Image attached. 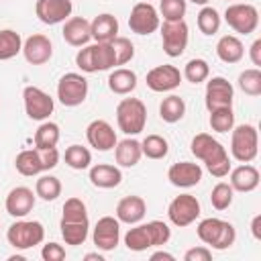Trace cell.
Returning a JSON list of instances; mask_svg holds the SVG:
<instances>
[{
	"instance_id": "6da1fadb",
	"label": "cell",
	"mask_w": 261,
	"mask_h": 261,
	"mask_svg": "<svg viewBox=\"0 0 261 261\" xmlns=\"http://www.w3.org/2000/svg\"><path fill=\"white\" fill-rule=\"evenodd\" d=\"M190 151L196 159H200L206 169L214 175V177H226L230 171V157L228 151L224 149V145L220 141H216L212 135L208 133H198L192 143H190Z\"/></svg>"
},
{
	"instance_id": "7a4b0ae2",
	"label": "cell",
	"mask_w": 261,
	"mask_h": 261,
	"mask_svg": "<svg viewBox=\"0 0 261 261\" xmlns=\"http://www.w3.org/2000/svg\"><path fill=\"white\" fill-rule=\"evenodd\" d=\"M171 239V228L163 220H151L147 224H135L124 234V245L128 251L141 253L151 247H163Z\"/></svg>"
},
{
	"instance_id": "3957f363",
	"label": "cell",
	"mask_w": 261,
	"mask_h": 261,
	"mask_svg": "<svg viewBox=\"0 0 261 261\" xmlns=\"http://www.w3.org/2000/svg\"><path fill=\"white\" fill-rule=\"evenodd\" d=\"M196 232H198V239L204 245H208V247H212L216 251H224V249L232 247L234 241H237L234 226L228 220L214 218V216L200 220L198 226H196Z\"/></svg>"
},
{
	"instance_id": "277c9868",
	"label": "cell",
	"mask_w": 261,
	"mask_h": 261,
	"mask_svg": "<svg viewBox=\"0 0 261 261\" xmlns=\"http://www.w3.org/2000/svg\"><path fill=\"white\" fill-rule=\"evenodd\" d=\"M75 65L86 73L108 71L116 65V53L112 43H94L84 45L75 55Z\"/></svg>"
},
{
	"instance_id": "5b68a950",
	"label": "cell",
	"mask_w": 261,
	"mask_h": 261,
	"mask_svg": "<svg viewBox=\"0 0 261 261\" xmlns=\"http://www.w3.org/2000/svg\"><path fill=\"white\" fill-rule=\"evenodd\" d=\"M59 163V151L57 147L53 149H24L16 155L14 159V167L20 175L24 177H33L39 173H45L49 169H53Z\"/></svg>"
},
{
	"instance_id": "8992f818",
	"label": "cell",
	"mask_w": 261,
	"mask_h": 261,
	"mask_svg": "<svg viewBox=\"0 0 261 261\" xmlns=\"http://www.w3.org/2000/svg\"><path fill=\"white\" fill-rule=\"evenodd\" d=\"M116 122L118 128L126 137H135L145 130L147 124V108L139 98H122L116 106Z\"/></svg>"
},
{
	"instance_id": "52a82bcc",
	"label": "cell",
	"mask_w": 261,
	"mask_h": 261,
	"mask_svg": "<svg viewBox=\"0 0 261 261\" xmlns=\"http://www.w3.org/2000/svg\"><path fill=\"white\" fill-rule=\"evenodd\" d=\"M230 155L239 163H251L259 151V135L253 124H239L230 128Z\"/></svg>"
},
{
	"instance_id": "ba28073f",
	"label": "cell",
	"mask_w": 261,
	"mask_h": 261,
	"mask_svg": "<svg viewBox=\"0 0 261 261\" xmlns=\"http://www.w3.org/2000/svg\"><path fill=\"white\" fill-rule=\"evenodd\" d=\"M6 239H8V245H12L18 251L33 249V247L43 243L45 228H43V224L39 220H22V218H18L16 222H12L8 226Z\"/></svg>"
},
{
	"instance_id": "9c48e42d",
	"label": "cell",
	"mask_w": 261,
	"mask_h": 261,
	"mask_svg": "<svg viewBox=\"0 0 261 261\" xmlns=\"http://www.w3.org/2000/svg\"><path fill=\"white\" fill-rule=\"evenodd\" d=\"M224 20H226V24L234 33H239V35H251L259 27V10L253 4L234 2V4H228L226 6Z\"/></svg>"
},
{
	"instance_id": "30bf717a",
	"label": "cell",
	"mask_w": 261,
	"mask_h": 261,
	"mask_svg": "<svg viewBox=\"0 0 261 261\" xmlns=\"http://www.w3.org/2000/svg\"><path fill=\"white\" fill-rule=\"evenodd\" d=\"M57 98L67 108H75L84 104L88 98V80L75 71L61 75L57 82Z\"/></svg>"
},
{
	"instance_id": "8fae6325",
	"label": "cell",
	"mask_w": 261,
	"mask_h": 261,
	"mask_svg": "<svg viewBox=\"0 0 261 261\" xmlns=\"http://www.w3.org/2000/svg\"><path fill=\"white\" fill-rule=\"evenodd\" d=\"M161 29V45L167 57H179L184 55L190 39V29L186 20H163L159 24Z\"/></svg>"
},
{
	"instance_id": "7c38bea8",
	"label": "cell",
	"mask_w": 261,
	"mask_h": 261,
	"mask_svg": "<svg viewBox=\"0 0 261 261\" xmlns=\"http://www.w3.org/2000/svg\"><path fill=\"white\" fill-rule=\"evenodd\" d=\"M202 208H200V202L196 196L192 194H179L175 196L169 206H167V216H169V222L177 228H186L190 226L192 222H196V218L200 216Z\"/></svg>"
},
{
	"instance_id": "4fadbf2b",
	"label": "cell",
	"mask_w": 261,
	"mask_h": 261,
	"mask_svg": "<svg viewBox=\"0 0 261 261\" xmlns=\"http://www.w3.org/2000/svg\"><path fill=\"white\" fill-rule=\"evenodd\" d=\"M22 102H24L27 116L31 120H41V122L47 120L53 114V108H55L53 98L37 86H27L22 90Z\"/></svg>"
},
{
	"instance_id": "5bb4252c",
	"label": "cell",
	"mask_w": 261,
	"mask_h": 261,
	"mask_svg": "<svg viewBox=\"0 0 261 261\" xmlns=\"http://www.w3.org/2000/svg\"><path fill=\"white\" fill-rule=\"evenodd\" d=\"M161 18L157 8L151 2H137L130 8V16H128V29L135 35H151L159 29Z\"/></svg>"
},
{
	"instance_id": "9a60e30c",
	"label": "cell",
	"mask_w": 261,
	"mask_h": 261,
	"mask_svg": "<svg viewBox=\"0 0 261 261\" xmlns=\"http://www.w3.org/2000/svg\"><path fill=\"white\" fill-rule=\"evenodd\" d=\"M232 98H234V88L232 84L222 77V75H214L206 82V92H204V104L210 110L216 108H226L232 106Z\"/></svg>"
},
{
	"instance_id": "2e32d148",
	"label": "cell",
	"mask_w": 261,
	"mask_h": 261,
	"mask_svg": "<svg viewBox=\"0 0 261 261\" xmlns=\"http://www.w3.org/2000/svg\"><path fill=\"white\" fill-rule=\"evenodd\" d=\"M92 241H94L96 249H100L104 253L114 251L118 247V241H120V220L114 216L98 218V222L92 230Z\"/></svg>"
},
{
	"instance_id": "e0dca14e",
	"label": "cell",
	"mask_w": 261,
	"mask_h": 261,
	"mask_svg": "<svg viewBox=\"0 0 261 261\" xmlns=\"http://www.w3.org/2000/svg\"><path fill=\"white\" fill-rule=\"evenodd\" d=\"M145 82H147V88L153 92H171L181 84V71L169 63L155 65L153 69L147 71Z\"/></svg>"
},
{
	"instance_id": "ac0fdd59",
	"label": "cell",
	"mask_w": 261,
	"mask_h": 261,
	"mask_svg": "<svg viewBox=\"0 0 261 261\" xmlns=\"http://www.w3.org/2000/svg\"><path fill=\"white\" fill-rule=\"evenodd\" d=\"M73 4L71 0H37L35 14L43 24H59L71 16Z\"/></svg>"
},
{
	"instance_id": "d6986e66",
	"label": "cell",
	"mask_w": 261,
	"mask_h": 261,
	"mask_svg": "<svg viewBox=\"0 0 261 261\" xmlns=\"http://www.w3.org/2000/svg\"><path fill=\"white\" fill-rule=\"evenodd\" d=\"M86 139H88V145L94 147L96 151H112L118 143L116 139V130L112 128L110 122L102 120V118H96L92 120L88 126H86Z\"/></svg>"
},
{
	"instance_id": "ffe728a7",
	"label": "cell",
	"mask_w": 261,
	"mask_h": 261,
	"mask_svg": "<svg viewBox=\"0 0 261 261\" xmlns=\"http://www.w3.org/2000/svg\"><path fill=\"white\" fill-rule=\"evenodd\" d=\"M22 55L31 65H45L53 57V43L47 35L35 33L22 41Z\"/></svg>"
},
{
	"instance_id": "44dd1931",
	"label": "cell",
	"mask_w": 261,
	"mask_h": 261,
	"mask_svg": "<svg viewBox=\"0 0 261 261\" xmlns=\"http://www.w3.org/2000/svg\"><path fill=\"white\" fill-rule=\"evenodd\" d=\"M35 198H37V194L31 188L16 186L8 192V196L4 200V208L12 218H24L35 208Z\"/></svg>"
},
{
	"instance_id": "7402d4cb",
	"label": "cell",
	"mask_w": 261,
	"mask_h": 261,
	"mask_svg": "<svg viewBox=\"0 0 261 261\" xmlns=\"http://www.w3.org/2000/svg\"><path fill=\"white\" fill-rule=\"evenodd\" d=\"M202 167L192 161H179L167 169V179L175 188H194L202 181Z\"/></svg>"
},
{
	"instance_id": "603a6c76",
	"label": "cell",
	"mask_w": 261,
	"mask_h": 261,
	"mask_svg": "<svg viewBox=\"0 0 261 261\" xmlns=\"http://www.w3.org/2000/svg\"><path fill=\"white\" fill-rule=\"evenodd\" d=\"M63 41L71 47H84L90 43L92 33H90V20H86L84 16H69L63 22Z\"/></svg>"
},
{
	"instance_id": "cb8c5ba5",
	"label": "cell",
	"mask_w": 261,
	"mask_h": 261,
	"mask_svg": "<svg viewBox=\"0 0 261 261\" xmlns=\"http://www.w3.org/2000/svg\"><path fill=\"white\" fill-rule=\"evenodd\" d=\"M90 184L94 188H100V190H112L116 186H120L122 181V171L116 167V165H110V163H98V165H92L90 167Z\"/></svg>"
},
{
	"instance_id": "d4e9b609",
	"label": "cell",
	"mask_w": 261,
	"mask_h": 261,
	"mask_svg": "<svg viewBox=\"0 0 261 261\" xmlns=\"http://www.w3.org/2000/svg\"><path fill=\"white\" fill-rule=\"evenodd\" d=\"M147 214V204L141 196H124L116 204V218L124 224H137L145 218Z\"/></svg>"
},
{
	"instance_id": "484cf974",
	"label": "cell",
	"mask_w": 261,
	"mask_h": 261,
	"mask_svg": "<svg viewBox=\"0 0 261 261\" xmlns=\"http://www.w3.org/2000/svg\"><path fill=\"white\" fill-rule=\"evenodd\" d=\"M228 173H230V181H228L230 188L234 192H243V194L253 192L259 186V179H261L259 177V169L255 165H251V163H243V165L230 169Z\"/></svg>"
},
{
	"instance_id": "4316f807",
	"label": "cell",
	"mask_w": 261,
	"mask_h": 261,
	"mask_svg": "<svg viewBox=\"0 0 261 261\" xmlns=\"http://www.w3.org/2000/svg\"><path fill=\"white\" fill-rule=\"evenodd\" d=\"M90 33L96 43H110L114 37H118V20L110 12H102L94 16L90 22Z\"/></svg>"
},
{
	"instance_id": "83f0119b",
	"label": "cell",
	"mask_w": 261,
	"mask_h": 261,
	"mask_svg": "<svg viewBox=\"0 0 261 261\" xmlns=\"http://www.w3.org/2000/svg\"><path fill=\"white\" fill-rule=\"evenodd\" d=\"M141 157H143L141 141H137L133 137H126V139L118 141L116 147H114V161L120 167H135L141 161Z\"/></svg>"
},
{
	"instance_id": "f1b7e54d",
	"label": "cell",
	"mask_w": 261,
	"mask_h": 261,
	"mask_svg": "<svg viewBox=\"0 0 261 261\" xmlns=\"http://www.w3.org/2000/svg\"><path fill=\"white\" fill-rule=\"evenodd\" d=\"M216 55L224 63H239L243 59V55H245V47H243V43H241L239 37L224 35L216 43Z\"/></svg>"
},
{
	"instance_id": "f546056e",
	"label": "cell",
	"mask_w": 261,
	"mask_h": 261,
	"mask_svg": "<svg viewBox=\"0 0 261 261\" xmlns=\"http://www.w3.org/2000/svg\"><path fill=\"white\" fill-rule=\"evenodd\" d=\"M108 88H110V92H114L118 96H126L137 88V73L126 67L112 69L108 75Z\"/></svg>"
},
{
	"instance_id": "4dcf8cb0",
	"label": "cell",
	"mask_w": 261,
	"mask_h": 261,
	"mask_svg": "<svg viewBox=\"0 0 261 261\" xmlns=\"http://www.w3.org/2000/svg\"><path fill=\"white\" fill-rule=\"evenodd\" d=\"M184 114H186V102H184V98L171 94V96H167V98L161 100V104H159V116H161L163 122H169V124L179 122L184 118Z\"/></svg>"
},
{
	"instance_id": "1f68e13d",
	"label": "cell",
	"mask_w": 261,
	"mask_h": 261,
	"mask_svg": "<svg viewBox=\"0 0 261 261\" xmlns=\"http://www.w3.org/2000/svg\"><path fill=\"white\" fill-rule=\"evenodd\" d=\"M22 53V37L12 29L0 31V61H8Z\"/></svg>"
},
{
	"instance_id": "d6a6232c",
	"label": "cell",
	"mask_w": 261,
	"mask_h": 261,
	"mask_svg": "<svg viewBox=\"0 0 261 261\" xmlns=\"http://www.w3.org/2000/svg\"><path fill=\"white\" fill-rule=\"evenodd\" d=\"M59 228H61V237H63L65 245L77 247V245H84L86 239H88L90 220H84V222H65V220H61Z\"/></svg>"
},
{
	"instance_id": "836d02e7",
	"label": "cell",
	"mask_w": 261,
	"mask_h": 261,
	"mask_svg": "<svg viewBox=\"0 0 261 261\" xmlns=\"http://www.w3.org/2000/svg\"><path fill=\"white\" fill-rule=\"evenodd\" d=\"M59 124L51 122V120H43L39 124V128L35 130V147L37 149H53L59 143Z\"/></svg>"
},
{
	"instance_id": "e575fe53",
	"label": "cell",
	"mask_w": 261,
	"mask_h": 261,
	"mask_svg": "<svg viewBox=\"0 0 261 261\" xmlns=\"http://www.w3.org/2000/svg\"><path fill=\"white\" fill-rule=\"evenodd\" d=\"M196 24H198V29H200L202 35L210 37V35H216L218 33V29L222 24V16L218 14L216 8H212V6L206 4V6H202V10L196 16Z\"/></svg>"
},
{
	"instance_id": "d590c367",
	"label": "cell",
	"mask_w": 261,
	"mask_h": 261,
	"mask_svg": "<svg viewBox=\"0 0 261 261\" xmlns=\"http://www.w3.org/2000/svg\"><path fill=\"white\" fill-rule=\"evenodd\" d=\"M141 151L147 159H163L169 153V143L161 135H147L141 141Z\"/></svg>"
},
{
	"instance_id": "8d00e7d4",
	"label": "cell",
	"mask_w": 261,
	"mask_h": 261,
	"mask_svg": "<svg viewBox=\"0 0 261 261\" xmlns=\"http://www.w3.org/2000/svg\"><path fill=\"white\" fill-rule=\"evenodd\" d=\"M35 194H37L41 200H45V202L57 200V198L61 196V181H59V177L49 175V173H43V175L37 179V184H35Z\"/></svg>"
},
{
	"instance_id": "74e56055",
	"label": "cell",
	"mask_w": 261,
	"mask_h": 261,
	"mask_svg": "<svg viewBox=\"0 0 261 261\" xmlns=\"http://www.w3.org/2000/svg\"><path fill=\"white\" fill-rule=\"evenodd\" d=\"M63 159H65V165H67V167L82 171V169H88V167H90V163H92V153H90L88 147L69 145V147L65 149Z\"/></svg>"
},
{
	"instance_id": "f35d334b",
	"label": "cell",
	"mask_w": 261,
	"mask_h": 261,
	"mask_svg": "<svg viewBox=\"0 0 261 261\" xmlns=\"http://www.w3.org/2000/svg\"><path fill=\"white\" fill-rule=\"evenodd\" d=\"M208 75H210V65L206 59H200V57L190 59L181 71V77H186L190 84H202L208 80Z\"/></svg>"
},
{
	"instance_id": "ab89813d",
	"label": "cell",
	"mask_w": 261,
	"mask_h": 261,
	"mask_svg": "<svg viewBox=\"0 0 261 261\" xmlns=\"http://www.w3.org/2000/svg\"><path fill=\"white\" fill-rule=\"evenodd\" d=\"M237 86L247 96H259L261 94V69L259 67H249V69L241 71L239 80H237Z\"/></svg>"
},
{
	"instance_id": "60d3db41",
	"label": "cell",
	"mask_w": 261,
	"mask_h": 261,
	"mask_svg": "<svg viewBox=\"0 0 261 261\" xmlns=\"http://www.w3.org/2000/svg\"><path fill=\"white\" fill-rule=\"evenodd\" d=\"M208 122H210V128H212L214 133H228V130L234 126V112H232V106L210 110Z\"/></svg>"
},
{
	"instance_id": "b9f144b4",
	"label": "cell",
	"mask_w": 261,
	"mask_h": 261,
	"mask_svg": "<svg viewBox=\"0 0 261 261\" xmlns=\"http://www.w3.org/2000/svg\"><path fill=\"white\" fill-rule=\"evenodd\" d=\"M232 198H234V190H232L230 184H226V181H218V184L212 188V192H210V204H212L214 210H218V212L226 210V208L232 204Z\"/></svg>"
},
{
	"instance_id": "7bdbcfd3",
	"label": "cell",
	"mask_w": 261,
	"mask_h": 261,
	"mask_svg": "<svg viewBox=\"0 0 261 261\" xmlns=\"http://www.w3.org/2000/svg\"><path fill=\"white\" fill-rule=\"evenodd\" d=\"M61 220L65 222H84L88 220V208L86 204L80 200V198H67L65 204H63V214H61Z\"/></svg>"
},
{
	"instance_id": "ee69618b",
	"label": "cell",
	"mask_w": 261,
	"mask_h": 261,
	"mask_svg": "<svg viewBox=\"0 0 261 261\" xmlns=\"http://www.w3.org/2000/svg\"><path fill=\"white\" fill-rule=\"evenodd\" d=\"M188 0H159V12L163 20H184Z\"/></svg>"
},
{
	"instance_id": "f6af8a7d",
	"label": "cell",
	"mask_w": 261,
	"mask_h": 261,
	"mask_svg": "<svg viewBox=\"0 0 261 261\" xmlns=\"http://www.w3.org/2000/svg\"><path fill=\"white\" fill-rule=\"evenodd\" d=\"M110 43H112L114 53H116V65H126L135 57V45L130 43V39H126V37H114Z\"/></svg>"
},
{
	"instance_id": "bcb514c9",
	"label": "cell",
	"mask_w": 261,
	"mask_h": 261,
	"mask_svg": "<svg viewBox=\"0 0 261 261\" xmlns=\"http://www.w3.org/2000/svg\"><path fill=\"white\" fill-rule=\"evenodd\" d=\"M43 261H63L65 259V249L59 243H47L41 249Z\"/></svg>"
},
{
	"instance_id": "7dc6e473",
	"label": "cell",
	"mask_w": 261,
	"mask_h": 261,
	"mask_svg": "<svg viewBox=\"0 0 261 261\" xmlns=\"http://www.w3.org/2000/svg\"><path fill=\"white\" fill-rule=\"evenodd\" d=\"M210 259H212V251L204 245L192 247L184 253V261H210Z\"/></svg>"
},
{
	"instance_id": "c3c4849f",
	"label": "cell",
	"mask_w": 261,
	"mask_h": 261,
	"mask_svg": "<svg viewBox=\"0 0 261 261\" xmlns=\"http://www.w3.org/2000/svg\"><path fill=\"white\" fill-rule=\"evenodd\" d=\"M249 57L255 67H261V39H255L249 47Z\"/></svg>"
},
{
	"instance_id": "681fc988",
	"label": "cell",
	"mask_w": 261,
	"mask_h": 261,
	"mask_svg": "<svg viewBox=\"0 0 261 261\" xmlns=\"http://www.w3.org/2000/svg\"><path fill=\"white\" fill-rule=\"evenodd\" d=\"M251 234L255 241H261V214H255L251 220Z\"/></svg>"
},
{
	"instance_id": "f907efd6",
	"label": "cell",
	"mask_w": 261,
	"mask_h": 261,
	"mask_svg": "<svg viewBox=\"0 0 261 261\" xmlns=\"http://www.w3.org/2000/svg\"><path fill=\"white\" fill-rule=\"evenodd\" d=\"M151 259H153V261H157V259H165V261H175V257H173L171 253H167V251H155V253L151 255Z\"/></svg>"
},
{
	"instance_id": "816d5d0a",
	"label": "cell",
	"mask_w": 261,
	"mask_h": 261,
	"mask_svg": "<svg viewBox=\"0 0 261 261\" xmlns=\"http://www.w3.org/2000/svg\"><path fill=\"white\" fill-rule=\"evenodd\" d=\"M84 259L86 261H104V255H100V253H88Z\"/></svg>"
},
{
	"instance_id": "f5cc1de1",
	"label": "cell",
	"mask_w": 261,
	"mask_h": 261,
	"mask_svg": "<svg viewBox=\"0 0 261 261\" xmlns=\"http://www.w3.org/2000/svg\"><path fill=\"white\" fill-rule=\"evenodd\" d=\"M190 2H192V4H198V6H206L210 0H190Z\"/></svg>"
}]
</instances>
